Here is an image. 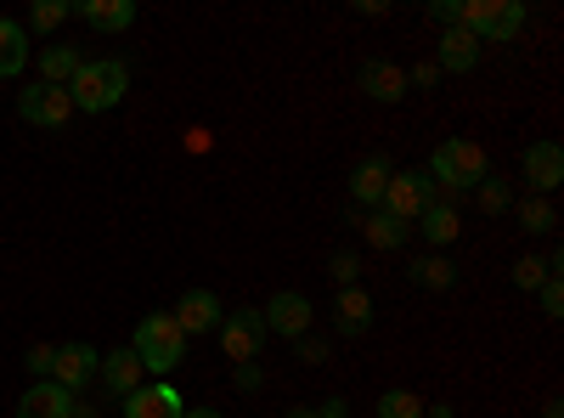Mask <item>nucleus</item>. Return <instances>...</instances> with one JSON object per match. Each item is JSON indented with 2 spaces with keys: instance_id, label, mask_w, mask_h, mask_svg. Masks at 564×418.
<instances>
[{
  "instance_id": "nucleus-7",
  "label": "nucleus",
  "mask_w": 564,
  "mask_h": 418,
  "mask_svg": "<svg viewBox=\"0 0 564 418\" xmlns=\"http://www.w3.org/2000/svg\"><path fill=\"white\" fill-rule=\"evenodd\" d=\"M18 114L29 119V125H45V130H57V125H68V114H74V103H68V85H29L23 97H18Z\"/></svg>"
},
{
  "instance_id": "nucleus-33",
  "label": "nucleus",
  "mask_w": 564,
  "mask_h": 418,
  "mask_svg": "<svg viewBox=\"0 0 564 418\" xmlns=\"http://www.w3.org/2000/svg\"><path fill=\"white\" fill-rule=\"evenodd\" d=\"M356 271H361V266H356V255H334V277H339L345 289L356 283Z\"/></svg>"
},
{
  "instance_id": "nucleus-4",
  "label": "nucleus",
  "mask_w": 564,
  "mask_h": 418,
  "mask_svg": "<svg viewBox=\"0 0 564 418\" xmlns=\"http://www.w3.org/2000/svg\"><path fill=\"white\" fill-rule=\"evenodd\" d=\"M457 29H468L480 45L513 40L525 29V7H520V0H463V7H457Z\"/></svg>"
},
{
  "instance_id": "nucleus-18",
  "label": "nucleus",
  "mask_w": 564,
  "mask_h": 418,
  "mask_svg": "<svg viewBox=\"0 0 564 418\" xmlns=\"http://www.w3.org/2000/svg\"><path fill=\"white\" fill-rule=\"evenodd\" d=\"M29 68V29L12 23V18H0V79H12Z\"/></svg>"
},
{
  "instance_id": "nucleus-32",
  "label": "nucleus",
  "mask_w": 564,
  "mask_h": 418,
  "mask_svg": "<svg viewBox=\"0 0 564 418\" xmlns=\"http://www.w3.org/2000/svg\"><path fill=\"white\" fill-rule=\"evenodd\" d=\"M265 374H260V362H238V390H260Z\"/></svg>"
},
{
  "instance_id": "nucleus-23",
  "label": "nucleus",
  "mask_w": 564,
  "mask_h": 418,
  "mask_svg": "<svg viewBox=\"0 0 564 418\" xmlns=\"http://www.w3.org/2000/svg\"><path fill=\"white\" fill-rule=\"evenodd\" d=\"M361 232H367V244H372V249H401V244H406V232H412V226L379 210V215H372V221H367Z\"/></svg>"
},
{
  "instance_id": "nucleus-11",
  "label": "nucleus",
  "mask_w": 564,
  "mask_h": 418,
  "mask_svg": "<svg viewBox=\"0 0 564 418\" xmlns=\"http://www.w3.org/2000/svg\"><path fill=\"white\" fill-rule=\"evenodd\" d=\"M175 322H181V334L193 340V334H215V322H220V300L209 294V289H186L181 294V306L170 311Z\"/></svg>"
},
{
  "instance_id": "nucleus-9",
  "label": "nucleus",
  "mask_w": 564,
  "mask_h": 418,
  "mask_svg": "<svg viewBox=\"0 0 564 418\" xmlns=\"http://www.w3.org/2000/svg\"><path fill=\"white\" fill-rule=\"evenodd\" d=\"M260 317H265V334H289V340L311 334V300H305V294H294V289L271 294V306H265Z\"/></svg>"
},
{
  "instance_id": "nucleus-6",
  "label": "nucleus",
  "mask_w": 564,
  "mask_h": 418,
  "mask_svg": "<svg viewBox=\"0 0 564 418\" xmlns=\"http://www.w3.org/2000/svg\"><path fill=\"white\" fill-rule=\"evenodd\" d=\"M260 345H265V317L260 311H231L220 317V351L231 362H260Z\"/></svg>"
},
{
  "instance_id": "nucleus-35",
  "label": "nucleus",
  "mask_w": 564,
  "mask_h": 418,
  "mask_svg": "<svg viewBox=\"0 0 564 418\" xmlns=\"http://www.w3.org/2000/svg\"><path fill=\"white\" fill-rule=\"evenodd\" d=\"M430 18H435V23H446V29H457V0H435Z\"/></svg>"
},
{
  "instance_id": "nucleus-39",
  "label": "nucleus",
  "mask_w": 564,
  "mask_h": 418,
  "mask_svg": "<svg viewBox=\"0 0 564 418\" xmlns=\"http://www.w3.org/2000/svg\"><path fill=\"white\" fill-rule=\"evenodd\" d=\"M289 418H322V412H316V407H294Z\"/></svg>"
},
{
  "instance_id": "nucleus-20",
  "label": "nucleus",
  "mask_w": 564,
  "mask_h": 418,
  "mask_svg": "<svg viewBox=\"0 0 564 418\" xmlns=\"http://www.w3.org/2000/svg\"><path fill=\"white\" fill-rule=\"evenodd\" d=\"M102 385L113 390V396H130V390H141V362H135V351H113V356H102Z\"/></svg>"
},
{
  "instance_id": "nucleus-41",
  "label": "nucleus",
  "mask_w": 564,
  "mask_h": 418,
  "mask_svg": "<svg viewBox=\"0 0 564 418\" xmlns=\"http://www.w3.org/2000/svg\"><path fill=\"white\" fill-rule=\"evenodd\" d=\"M542 418H564V412H558V401H547V412H542Z\"/></svg>"
},
{
  "instance_id": "nucleus-38",
  "label": "nucleus",
  "mask_w": 564,
  "mask_h": 418,
  "mask_svg": "<svg viewBox=\"0 0 564 418\" xmlns=\"http://www.w3.org/2000/svg\"><path fill=\"white\" fill-rule=\"evenodd\" d=\"M186 418H220L215 407H193V412H186Z\"/></svg>"
},
{
  "instance_id": "nucleus-19",
  "label": "nucleus",
  "mask_w": 564,
  "mask_h": 418,
  "mask_svg": "<svg viewBox=\"0 0 564 418\" xmlns=\"http://www.w3.org/2000/svg\"><path fill=\"white\" fill-rule=\"evenodd\" d=\"M334 322H339V334H367L372 329V300L350 283V289H339V300H334Z\"/></svg>"
},
{
  "instance_id": "nucleus-30",
  "label": "nucleus",
  "mask_w": 564,
  "mask_h": 418,
  "mask_svg": "<svg viewBox=\"0 0 564 418\" xmlns=\"http://www.w3.org/2000/svg\"><path fill=\"white\" fill-rule=\"evenodd\" d=\"M52 362H57V345H34L29 351V374L34 379H52Z\"/></svg>"
},
{
  "instance_id": "nucleus-28",
  "label": "nucleus",
  "mask_w": 564,
  "mask_h": 418,
  "mask_svg": "<svg viewBox=\"0 0 564 418\" xmlns=\"http://www.w3.org/2000/svg\"><path fill=\"white\" fill-rule=\"evenodd\" d=\"M520 226H525V232H553L558 215H553L547 199H525V204H520Z\"/></svg>"
},
{
  "instance_id": "nucleus-5",
  "label": "nucleus",
  "mask_w": 564,
  "mask_h": 418,
  "mask_svg": "<svg viewBox=\"0 0 564 418\" xmlns=\"http://www.w3.org/2000/svg\"><path fill=\"white\" fill-rule=\"evenodd\" d=\"M379 204H384V215H395V221H417L423 210L435 204V181H430V170H395Z\"/></svg>"
},
{
  "instance_id": "nucleus-1",
  "label": "nucleus",
  "mask_w": 564,
  "mask_h": 418,
  "mask_svg": "<svg viewBox=\"0 0 564 418\" xmlns=\"http://www.w3.org/2000/svg\"><path fill=\"white\" fill-rule=\"evenodd\" d=\"M135 362H141V374H170V367L186 362V334H181V322L170 311H153V317H141L135 322Z\"/></svg>"
},
{
  "instance_id": "nucleus-22",
  "label": "nucleus",
  "mask_w": 564,
  "mask_h": 418,
  "mask_svg": "<svg viewBox=\"0 0 564 418\" xmlns=\"http://www.w3.org/2000/svg\"><path fill=\"white\" fill-rule=\"evenodd\" d=\"M412 283H423V289H452V283H457V266H452L446 255H423V260H412Z\"/></svg>"
},
{
  "instance_id": "nucleus-12",
  "label": "nucleus",
  "mask_w": 564,
  "mask_h": 418,
  "mask_svg": "<svg viewBox=\"0 0 564 418\" xmlns=\"http://www.w3.org/2000/svg\"><path fill=\"white\" fill-rule=\"evenodd\" d=\"M102 367V356L90 351V345H57V362H52V379L63 385V390H74L79 396V385H90V374Z\"/></svg>"
},
{
  "instance_id": "nucleus-34",
  "label": "nucleus",
  "mask_w": 564,
  "mask_h": 418,
  "mask_svg": "<svg viewBox=\"0 0 564 418\" xmlns=\"http://www.w3.org/2000/svg\"><path fill=\"white\" fill-rule=\"evenodd\" d=\"M294 345H300V362H322V356H327V345H322V340H311V334H300Z\"/></svg>"
},
{
  "instance_id": "nucleus-36",
  "label": "nucleus",
  "mask_w": 564,
  "mask_h": 418,
  "mask_svg": "<svg viewBox=\"0 0 564 418\" xmlns=\"http://www.w3.org/2000/svg\"><path fill=\"white\" fill-rule=\"evenodd\" d=\"M316 412H322V418H350V412H345V401H339V396H327V401H322V407H316Z\"/></svg>"
},
{
  "instance_id": "nucleus-3",
  "label": "nucleus",
  "mask_w": 564,
  "mask_h": 418,
  "mask_svg": "<svg viewBox=\"0 0 564 418\" xmlns=\"http://www.w3.org/2000/svg\"><path fill=\"white\" fill-rule=\"evenodd\" d=\"M491 170H486V148L480 142H468V136H457V142H441L435 159H430V181L435 187H480Z\"/></svg>"
},
{
  "instance_id": "nucleus-17",
  "label": "nucleus",
  "mask_w": 564,
  "mask_h": 418,
  "mask_svg": "<svg viewBox=\"0 0 564 418\" xmlns=\"http://www.w3.org/2000/svg\"><path fill=\"white\" fill-rule=\"evenodd\" d=\"M480 63V40L468 34V29H446L441 34V63L435 68H446V74H468Z\"/></svg>"
},
{
  "instance_id": "nucleus-10",
  "label": "nucleus",
  "mask_w": 564,
  "mask_h": 418,
  "mask_svg": "<svg viewBox=\"0 0 564 418\" xmlns=\"http://www.w3.org/2000/svg\"><path fill=\"white\" fill-rule=\"evenodd\" d=\"M124 418H186V401L175 396V385H141L124 396Z\"/></svg>"
},
{
  "instance_id": "nucleus-2",
  "label": "nucleus",
  "mask_w": 564,
  "mask_h": 418,
  "mask_svg": "<svg viewBox=\"0 0 564 418\" xmlns=\"http://www.w3.org/2000/svg\"><path fill=\"white\" fill-rule=\"evenodd\" d=\"M124 85H130L124 63H79V74L68 79V103L79 114H108L124 97Z\"/></svg>"
},
{
  "instance_id": "nucleus-27",
  "label": "nucleus",
  "mask_w": 564,
  "mask_h": 418,
  "mask_svg": "<svg viewBox=\"0 0 564 418\" xmlns=\"http://www.w3.org/2000/svg\"><path fill=\"white\" fill-rule=\"evenodd\" d=\"M63 18H74V12H68V0H34V12H29L34 34H52Z\"/></svg>"
},
{
  "instance_id": "nucleus-25",
  "label": "nucleus",
  "mask_w": 564,
  "mask_h": 418,
  "mask_svg": "<svg viewBox=\"0 0 564 418\" xmlns=\"http://www.w3.org/2000/svg\"><path fill=\"white\" fill-rule=\"evenodd\" d=\"M558 271V255H547V260H536V255H525L520 266H513V283H520V289H542L547 283V277Z\"/></svg>"
},
{
  "instance_id": "nucleus-16",
  "label": "nucleus",
  "mask_w": 564,
  "mask_h": 418,
  "mask_svg": "<svg viewBox=\"0 0 564 418\" xmlns=\"http://www.w3.org/2000/svg\"><path fill=\"white\" fill-rule=\"evenodd\" d=\"M390 159L384 153H367L356 170H350V199H361V204H379L384 199V187H390Z\"/></svg>"
},
{
  "instance_id": "nucleus-26",
  "label": "nucleus",
  "mask_w": 564,
  "mask_h": 418,
  "mask_svg": "<svg viewBox=\"0 0 564 418\" xmlns=\"http://www.w3.org/2000/svg\"><path fill=\"white\" fill-rule=\"evenodd\" d=\"M379 418H423V401L412 390H384L379 396Z\"/></svg>"
},
{
  "instance_id": "nucleus-8",
  "label": "nucleus",
  "mask_w": 564,
  "mask_h": 418,
  "mask_svg": "<svg viewBox=\"0 0 564 418\" xmlns=\"http://www.w3.org/2000/svg\"><path fill=\"white\" fill-rule=\"evenodd\" d=\"M79 412V396L63 390L57 379H34L18 401V418H74Z\"/></svg>"
},
{
  "instance_id": "nucleus-13",
  "label": "nucleus",
  "mask_w": 564,
  "mask_h": 418,
  "mask_svg": "<svg viewBox=\"0 0 564 418\" xmlns=\"http://www.w3.org/2000/svg\"><path fill=\"white\" fill-rule=\"evenodd\" d=\"M361 90L372 103H401L406 97V68H395V63H384V57H372V63H361Z\"/></svg>"
},
{
  "instance_id": "nucleus-15",
  "label": "nucleus",
  "mask_w": 564,
  "mask_h": 418,
  "mask_svg": "<svg viewBox=\"0 0 564 418\" xmlns=\"http://www.w3.org/2000/svg\"><path fill=\"white\" fill-rule=\"evenodd\" d=\"M68 12H79L90 29H102V34H119L135 23V0H74Z\"/></svg>"
},
{
  "instance_id": "nucleus-14",
  "label": "nucleus",
  "mask_w": 564,
  "mask_h": 418,
  "mask_svg": "<svg viewBox=\"0 0 564 418\" xmlns=\"http://www.w3.org/2000/svg\"><path fill=\"white\" fill-rule=\"evenodd\" d=\"M525 181H531V193H553L558 181H564V148L558 142L525 148Z\"/></svg>"
},
{
  "instance_id": "nucleus-29",
  "label": "nucleus",
  "mask_w": 564,
  "mask_h": 418,
  "mask_svg": "<svg viewBox=\"0 0 564 418\" xmlns=\"http://www.w3.org/2000/svg\"><path fill=\"white\" fill-rule=\"evenodd\" d=\"M480 210H486V215H502V210H508V181H497V175L480 181Z\"/></svg>"
},
{
  "instance_id": "nucleus-37",
  "label": "nucleus",
  "mask_w": 564,
  "mask_h": 418,
  "mask_svg": "<svg viewBox=\"0 0 564 418\" xmlns=\"http://www.w3.org/2000/svg\"><path fill=\"white\" fill-rule=\"evenodd\" d=\"M412 79H417V85H435V79H441V68H435V63H423V68H412Z\"/></svg>"
},
{
  "instance_id": "nucleus-31",
  "label": "nucleus",
  "mask_w": 564,
  "mask_h": 418,
  "mask_svg": "<svg viewBox=\"0 0 564 418\" xmlns=\"http://www.w3.org/2000/svg\"><path fill=\"white\" fill-rule=\"evenodd\" d=\"M542 311H547V317H558V311H564V283H558V271L542 283Z\"/></svg>"
},
{
  "instance_id": "nucleus-40",
  "label": "nucleus",
  "mask_w": 564,
  "mask_h": 418,
  "mask_svg": "<svg viewBox=\"0 0 564 418\" xmlns=\"http://www.w3.org/2000/svg\"><path fill=\"white\" fill-rule=\"evenodd\" d=\"M423 412H430V418H452V407H423Z\"/></svg>"
},
{
  "instance_id": "nucleus-24",
  "label": "nucleus",
  "mask_w": 564,
  "mask_h": 418,
  "mask_svg": "<svg viewBox=\"0 0 564 418\" xmlns=\"http://www.w3.org/2000/svg\"><path fill=\"white\" fill-rule=\"evenodd\" d=\"M40 74H45V85H68L79 74V52L74 45H52V52L40 57Z\"/></svg>"
},
{
  "instance_id": "nucleus-21",
  "label": "nucleus",
  "mask_w": 564,
  "mask_h": 418,
  "mask_svg": "<svg viewBox=\"0 0 564 418\" xmlns=\"http://www.w3.org/2000/svg\"><path fill=\"white\" fill-rule=\"evenodd\" d=\"M417 221H423V238H430L435 249H441V244H452L457 232H463V221H457V210H452V204H430Z\"/></svg>"
}]
</instances>
